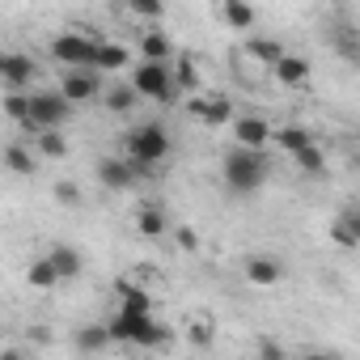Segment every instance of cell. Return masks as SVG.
<instances>
[{"instance_id": "277c9868", "label": "cell", "mask_w": 360, "mask_h": 360, "mask_svg": "<svg viewBox=\"0 0 360 360\" xmlns=\"http://www.w3.org/2000/svg\"><path fill=\"white\" fill-rule=\"evenodd\" d=\"M94 47H98V39H89V34H60L51 43V60H60L68 72H81V68L94 72Z\"/></svg>"}, {"instance_id": "484cf974", "label": "cell", "mask_w": 360, "mask_h": 360, "mask_svg": "<svg viewBox=\"0 0 360 360\" xmlns=\"http://www.w3.org/2000/svg\"><path fill=\"white\" fill-rule=\"evenodd\" d=\"M26 280H30V288H56V284H60L47 259H34V263L26 267Z\"/></svg>"}, {"instance_id": "d6986e66", "label": "cell", "mask_w": 360, "mask_h": 360, "mask_svg": "<svg viewBox=\"0 0 360 360\" xmlns=\"http://www.w3.org/2000/svg\"><path fill=\"white\" fill-rule=\"evenodd\" d=\"M276 77L284 81V85H301L305 77H309V60L305 56H280V64H276Z\"/></svg>"}, {"instance_id": "8992f818", "label": "cell", "mask_w": 360, "mask_h": 360, "mask_svg": "<svg viewBox=\"0 0 360 360\" xmlns=\"http://www.w3.org/2000/svg\"><path fill=\"white\" fill-rule=\"evenodd\" d=\"M72 106L60 94H30V131H60Z\"/></svg>"}, {"instance_id": "9c48e42d", "label": "cell", "mask_w": 360, "mask_h": 360, "mask_svg": "<svg viewBox=\"0 0 360 360\" xmlns=\"http://www.w3.org/2000/svg\"><path fill=\"white\" fill-rule=\"evenodd\" d=\"M98 183H102L106 191H127V187L136 183V169H131L123 157H102V161H98Z\"/></svg>"}, {"instance_id": "cb8c5ba5", "label": "cell", "mask_w": 360, "mask_h": 360, "mask_svg": "<svg viewBox=\"0 0 360 360\" xmlns=\"http://www.w3.org/2000/svg\"><path fill=\"white\" fill-rule=\"evenodd\" d=\"M5 115H9V119H18V123L30 131V94H18V89H13V94H5Z\"/></svg>"}, {"instance_id": "e575fe53", "label": "cell", "mask_w": 360, "mask_h": 360, "mask_svg": "<svg viewBox=\"0 0 360 360\" xmlns=\"http://www.w3.org/2000/svg\"><path fill=\"white\" fill-rule=\"evenodd\" d=\"M26 339H30V343H39V347H47V343H51V330H47V326H30V330H26Z\"/></svg>"}, {"instance_id": "ac0fdd59", "label": "cell", "mask_w": 360, "mask_h": 360, "mask_svg": "<svg viewBox=\"0 0 360 360\" xmlns=\"http://www.w3.org/2000/svg\"><path fill=\"white\" fill-rule=\"evenodd\" d=\"M284 276V267H280V259H246V280L250 284H276Z\"/></svg>"}, {"instance_id": "83f0119b", "label": "cell", "mask_w": 360, "mask_h": 360, "mask_svg": "<svg viewBox=\"0 0 360 360\" xmlns=\"http://www.w3.org/2000/svg\"><path fill=\"white\" fill-rule=\"evenodd\" d=\"M169 77H174V89H191L195 94V85H200V72H195L191 60H183L178 68H169Z\"/></svg>"}, {"instance_id": "836d02e7", "label": "cell", "mask_w": 360, "mask_h": 360, "mask_svg": "<svg viewBox=\"0 0 360 360\" xmlns=\"http://www.w3.org/2000/svg\"><path fill=\"white\" fill-rule=\"evenodd\" d=\"M191 339L204 347V343H212V322L208 318H200V322H191Z\"/></svg>"}, {"instance_id": "d4e9b609", "label": "cell", "mask_w": 360, "mask_h": 360, "mask_svg": "<svg viewBox=\"0 0 360 360\" xmlns=\"http://www.w3.org/2000/svg\"><path fill=\"white\" fill-rule=\"evenodd\" d=\"M292 161H297V169H305L309 178H318V174L326 169V157H322V148H318V144H309V148L292 153Z\"/></svg>"}, {"instance_id": "4fadbf2b", "label": "cell", "mask_w": 360, "mask_h": 360, "mask_svg": "<svg viewBox=\"0 0 360 360\" xmlns=\"http://www.w3.org/2000/svg\"><path fill=\"white\" fill-rule=\"evenodd\" d=\"M127 64H131L127 47L102 43V39H98V47H94V72H115V68H127Z\"/></svg>"}, {"instance_id": "ffe728a7", "label": "cell", "mask_w": 360, "mask_h": 360, "mask_svg": "<svg viewBox=\"0 0 360 360\" xmlns=\"http://www.w3.org/2000/svg\"><path fill=\"white\" fill-rule=\"evenodd\" d=\"M217 13H221V22H225V26H233V30H250V26H255V9H250V5H242V0H225Z\"/></svg>"}, {"instance_id": "74e56055", "label": "cell", "mask_w": 360, "mask_h": 360, "mask_svg": "<svg viewBox=\"0 0 360 360\" xmlns=\"http://www.w3.org/2000/svg\"><path fill=\"white\" fill-rule=\"evenodd\" d=\"M301 360H339V356H335V352H305Z\"/></svg>"}, {"instance_id": "3957f363", "label": "cell", "mask_w": 360, "mask_h": 360, "mask_svg": "<svg viewBox=\"0 0 360 360\" xmlns=\"http://www.w3.org/2000/svg\"><path fill=\"white\" fill-rule=\"evenodd\" d=\"M267 169H271V161H267L263 148H233L225 157V187L238 191V195H250V191L263 187Z\"/></svg>"}, {"instance_id": "44dd1931", "label": "cell", "mask_w": 360, "mask_h": 360, "mask_svg": "<svg viewBox=\"0 0 360 360\" xmlns=\"http://www.w3.org/2000/svg\"><path fill=\"white\" fill-rule=\"evenodd\" d=\"M140 56H144V64H165L169 60V39L161 30H148L140 39Z\"/></svg>"}, {"instance_id": "6da1fadb", "label": "cell", "mask_w": 360, "mask_h": 360, "mask_svg": "<svg viewBox=\"0 0 360 360\" xmlns=\"http://www.w3.org/2000/svg\"><path fill=\"white\" fill-rule=\"evenodd\" d=\"M123 161L136 169V174H148L153 165H161L169 157V131L161 123H136L127 136H123Z\"/></svg>"}, {"instance_id": "f546056e", "label": "cell", "mask_w": 360, "mask_h": 360, "mask_svg": "<svg viewBox=\"0 0 360 360\" xmlns=\"http://www.w3.org/2000/svg\"><path fill=\"white\" fill-rule=\"evenodd\" d=\"M39 153H43V157H56V161H60V157L68 153V140H64L60 131H39Z\"/></svg>"}, {"instance_id": "7402d4cb", "label": "cell", "mask_w": 360, "mask_h": 360, "mask_svg": "<svg viewBox=\"0 0 360 360\" xmlns=\"http://www.w3.org/2000/svg\"><path fill=\"white\" fill-rule=\"evenodd\" d=\"M5 165L13 169V174H34V153L22 144V140H13V144H5Z\"/></svg>"}, {"instance_id": "ba28073f", "label": "cell", "mask_w": 360, "mask_h": 360, "mask_svg": "<svg viewBox=\"0 0 360 360\" xmlns=\"http://www.w3.org/2000/svg\"><path fill=\"white\" fill-rule=\"evenodd\" d=\"M102 94V81H98V72H89V68H81V72H64V81H60V98L72 106V102H94Z\"/></svg>"}, {"instance_id": "7c38bea8", "label": "cell", "mask_w": 360, "mask_h": 360, "mask_svg": "<svg viewBox=\"0 0 360 360\" xmlns=\"http://www.w3.org/2000/svg\"><path fill=\"white\" fill-rule=\"evenodd\" d=\"M43 259L51 263L56 280H77V276H81V255H77L72 246H51V250H47Z\"/></svg>"}, {"instance_id": "52a82bcc", "label": "cell", "mask_w": 360, "mask_h": 360, "mask_svg": "<svg viewBox=\"0 0 360 360\" xmlns=\"http://www.w3.org/2000/svg\"><path fill=\"white\" fill-rule=\"evenodd\" d=\"M187 110H191V119H200L204 127H225V123L233 119V102H229L225 94H208V98H191V102H187Z\"/></svg>"}, {"instance_id": "f35d334b", "label": "cell", "mask_w": 360, "mask_h": 360, "mask_svg": "<svg viewBox=\"0 0 360 360\" xmlns=\"http://www.w3.org/2000/svg\"><path fill=\"white\" fill-rule=\"evenodd\" d=\"M0 72H5V56H0Z\"/></svg>"}, {"instance_id": "f1b7e54d", "label": "cell", "mask_w": 360, "mask_h": 360, "mask_svg": "<svg viewBox=\"0 0 360 360\" xmlns=\"http://www.w3.org/2000/svg\"><path fill=\"white\" fill-rule=\"evenodd\" d=\"M136 106V94H131V85H115V89H106V110H131Z\"/></svg>"}, {"instance_id": "603a6c76", "label": "cell", "mask_w": 360, "mask_h": 360, "mask_svg": "<svg viewBox=\"0 0 360 360\" xmlns=\"http://www.w3.org/2000/svg\"><path fill=\"white\" fill-rule=\"evenodd\" d=\"M246 51H250L263 68H276V64H280V56H284V47H280L276 39H250V43H246Z\"/></svg>"}, {"instance_id": "8fae6325", "label": "cell", "mask_w": 360, "mask_h": 360, "mask_svg": "<svg viewBox=\"0 0 360 360\" xmlns=\"http://www.w3.org/2000/svg\"><path fill=\"white\" fill-rule=\"evenodd\" d=\"M233 140H238V148H263L271 140V127H267V119L246 115V119L233 123Z\"/></svg>"}, {"instance_id": "9a60e30c", "label": "cell", "mask_w": 360, "mask_h": 360, "mask_svg": "<svg viewBox=\"0 0 360 360\" xmlns=\"http://www.w3.org/2000/svg\"><path fill=\"white\" fill-rule=\"evenodd\" d=\"M0 77H5V81L22 94L26 81L34 77V60H30V56H5V72H0Z\"/></svg>"}, {"instance_id": "e0dca14e", "label": "cell", "mask_w": 360, "mask_h": 360, "mask_svg": "<svg viewBox=\"0 0 360 360\" xmlns=\"http://www.w3.org/2000/svg\"><path fill=\"white\" fill-rule=\"evenodd\" d=\"M330 238H335V246H343V250H356V242H360V217L347 208L339 221H335V229H330Z\"/></svg>"}, {"instance_id": "d590c367", "label": "cell", "mask_w": 360, "mask_h": 360, "mask_svg": "<svg viewBox=\"0 0 360 360\" xmlns=\"http://www.w3.org/2000/svg\"><path fill=\"white\" fill-rule=\"evenodd\" d=\"M174 238H178V246H183V250H195V233L191 229H178Z\"/></svg>"}, {"instance_id": "5bb4252c", "label": "cell", "mask_w": 360, "mask_h": 360, "mask_svg": "<svg viewBox=\"0 0 360 360\" xmlns=\"http://www.w3.org/2000/svg\"><path fill=\"white\" fill-rule=\"evenodd\" d=\"M136 229H140V238H165L169 233V221H165V212L157 208V204H144L140 208V217H136Z\"/></svg>"}, {"instance_id": "d6a6232c", "label": "cell", "mask_w": 360, "mask_h": 360, "mask_svg": "<svg viewBox=\"0 0 360 360\" xmlns=\"http://www.w3.org/2000/svg\"><path fill=\"white\" fill-rule=\"evenodd\" d=\"M259 360H288L276 339H259Z\"/></svg>"}, {"instance_id": "8d00e7d4", "label": "cell", "mask_w": 360, "mask_h": 360, "mask_svg": "<svg viewBox=\"0 0 360 360\" xmlns=\"http://www.w3.org/2000/svg\"><path fill=\"white\" fill-rule=\"evenodd\" d=\"M0 360H30L22 347H5V352H0Z\"/></svg>"}, {"instance_id": "4316f807", "label": "cell", "mask_w": 360, "mask_h": 360, "mask_svg": "<svg viewBox=\"0 0 360 360\" xmlns=\"http://www.w3.org/2000/svg\"><path fill=\"white\" fill-rule=\"evenodd\" d=\"M106 343H110L106 326H81V330H77V347H85V352H102Z\"/></svg>"}, {"instance_id": "4dcf8cb0", "label": "cell", "mask_w": 360, "mask_h": 360, "mask_svg": "<svg viewBox=\"0 0 360 360\" xmlns=\"http://www.w3.org/2000/svg\"><path fill=\"white\" fill-rule=\"evenodd\" d=\"M131 13H136V18H148V22H161V18H165V5H161V0H136Z\"/></svg>"}, {"instance_id": "30bf717a", "label": "cell", "mask_w": 360, "mask_h": 360, "mask_svg": "<svg viewBox=\"0 0 360 360\" xmlns=\"http://www.w3.org/2000/svg\"><path fill=\"white\" fill-rule=\"evenodd\" d=\"M115 297H119V314H140V318H148V309H153V297L140 288V284H131V280H115Z\"/></svg>"}, {"instance_id": "7a4b0ae2", "label": "cell", "mask_w": 360, "mask_h": 360, "mask_svg": "<svg viewBox=\"0 0 360 360\" xmlns=\"http://www.w3.org/2000/svg\"><path fill=\"white\" fill-rule=\"evenodd\" d=\"M106 335L110 343H131V347H169L174 343V330L165 322H157L153 314L140 318V314H115L106 322Z\"/></svg>"}, {"instance_id": "5b68a950", "label": "cell", "mask_w": 360, "mask_h": 360, "mask_svg": "<svg viewBox=\"0 0 360 360\" xmlns=\"http://www.w3.org/2000/svg\"><path fill=\"white\" fill-rule=\"evenodd\" d=\"M131 94H140V98H153V102H174V77H169V68L165 64H140L136 72H131Z\"/></svg>"}, {"instance_id": "1f68e13d", "label": "cell", "mask_w": 360, "mask_h": 360, "mask_svg": "<svg viewBox=\"0 0 360 360\" xmlns=\"http://www.w3.org/2000/svg\"><path fill=\"white\" fill-rule=\"evenodd\" d=\"M56 200H60L64 208H77V204H81V187H77V183H56Z\"/></svg>"}, {"instance_id": "2e32d148", "label": "cell", "mask_w": 360, "mask_h": 360, "mask_svg": "<svg viewBox=\"0 0 360 360\" xmlns=\"http://www.w3.org/2000/svg\"><path fill=\"white\" fill-rule=\"evenodd\" d=\"M271 136H276V144H280L284 153H301V148L314 144V131L301 127V123H288V127H280V131H271Z\"/></svg>"}]
</instances>
